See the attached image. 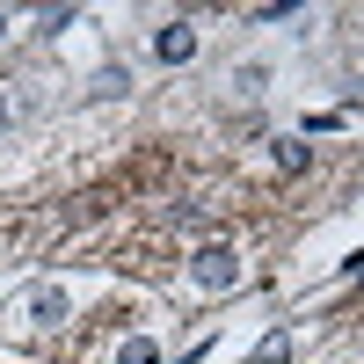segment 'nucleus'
Masks as SVG:
<instances>
[{"label": "nucleus", "mask_w": 364, "mask_h": 364, "mask_svg": "<svg viewBox=\"0 0 364 364\" xmlns=\"http://www.w3.org/2000/svg\"><path fill=\"white\" fill-rule=\"evenodd\" d=\"M190 277H197L204 291H233V284H240V255L226 248V240H204V248L190 255Z\"/></svg>", "instance_id": "f257e3e1"}, {"label": "nucleus", "mask_w": 364, "mask_h": 364, "mask_svg": "<svg viewBox=\"0 0 364 364\" xmlns=\"http://www.w3.org/2000/svg\"><path fill=\"white\" fill-rule=\"evenodd\" d=\"M154 58H161V66H182V58H197V29H190V22H161Z\"/></svg>", "instance_id": "f03ea898"}, {"label": "nucleus", "mask_w": 364, "mask_h": 364, "mask_svg": "<svg viewBox=\"0 0 364 364\" xmlns=\"http://www.w3.org/2000/svg\"><path fill=\"white\" fill-rule=\"evenodd\" d=\"M269 161H277V175H306L314 168V146L306 139H269Z\"/></svg>", "instance_id": "7ed1b4c3"}, {"label": "nucleus", "mask_w": 364, "mask_h": 364, "mask_svg": "<svg viewBox=\"0 0 364 364\" xmlns=\"http://www.w3.org/2000/svg\"><path fill=\"white\" fill-rule=\"evenodd\" d=\"M66 306H73V299L58 291V284H37V291H29V321H44V328L66 321Z\"/></svg>", "instance_id": "20e7f679"}, {"label": "nucleus", "mask_w": 364, "mask_h": 364, "mask_svg": "<svg viewBox=\"0 0 364 364\" xmlns=\"http://www.w3.org/2000/svg\"><path fill=\"white\" fill-rule=\"evenodd\" d=\"M248 364H291V336H284V328H277V336H269V343H262V350H255Z\"/></svg>", "instance_id": "39448f33"}, {"label": "nucleus", "mask_w": 364, "mask_h": 364, "mask_svg": "<svg viewBox=\"0 0 364 364\" xmlns=\"http://www.w3.org/2000/svg\"><path fill=\"white\" fill-rule=\"evenodd\" d=\"M117 364H161V350H154V343H146V336H132L124 350H117Z\"/></svg>", "instance_id": "423d86ee"}, {"label": "nucleus", "mask_w": 364, "mask_h": 364, "mask_svg": "<svg viewBox=\"0 0 364 364\" xmlns=\"http://www.w3.org/2000/svg\"><path fill=\"white\" fill-rule=\"evenodd\" d=\"M291 15H306L299 0H269V8H255V22H291Z\"/></svg>", "instance_id": "0eeeda50"}, {"label": "nucleus", "mask_w": 364, "mask_h": 364, "mask_svg": "<svg viewBox=\"0 0 364 364\" xmlns=\"http://www.w3.org/2000/svg\"><path fill=\"white\" fill-rule=\"evenodd\" d=\"M8 124H15V102H8V95H0V132H8Z\"/></svg>", "instance_id": "6e6552de"}, {"label": "nucleus", "mask_w": 364, "mask_h": 364, "mask_svg": "<svg viewBox=\"0 0 364 364\" xmlns=\"http://www.w3.org/2000/svg\"><path fill=\"white\" fill-rule=\"evenodd\" d=\"M343 269H350V277H357V284H364V255H350V262H343Z\"/></svg>", "instance_id": "1a4fd4ad"}, {"label": "nucleus", "mask_w": 364, "mask_h": 364, "mask_svg": "<svg viewBox=\"0 0 364 364\" xmlns=\"http://www.w3.org/2000/svg\"><path fill=\"white\" fill-rule=\"evenodd\" d=\"M0 29H8V8H0Z\"/></svg>", "instance_id": "9d476101"}]
</instances>
